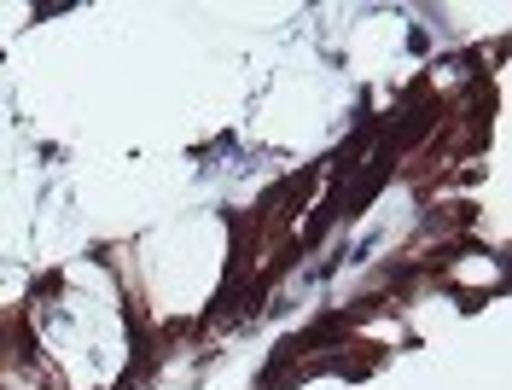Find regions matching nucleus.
<instances>
[{"instance_id":"1","label":"nucleus","mask_w":512,"mask_h":390,"mask_svg":"<svg viewBox=\"0 0 512 390\" xmlns=\"http://www.w3.org/2000/svg\"><path fill=\"white\" fill-rule=\"evenodd\" d=\"M18 292H24V274L18 268H0V303H12Z\"/></svg>"},{"instance_id":"2","label":"nucleus","mask_w":512,"mask_h":390,"mask_svg":"<svg viewBox=\"0 0 512 390\" xmlns=\"http://www.w3.org/2000/svg\"><path fill=\"white\" fill-rule=\"evenodd\" d=\"M460 280H495V268H489V262H466V268H460Z\"/></svg>"}]
</instances>
